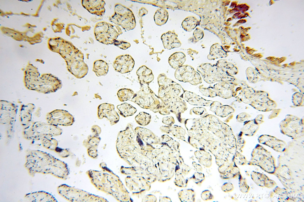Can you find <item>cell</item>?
Listing matches in <instances>:
<instances>
[{
  "mask_svg": "<svg viewBox=\"0 0 304 202\" xmlns=\"http://www.w3.org/2000/svg\"><path fill=\"white\" fill-rule=\"evenodd\" d=\"M247 78L251 83H254L258 81V76L256 73L253 69L248 70L246 72Z\"/></svg>",
  "mask_w": 304,
  "mask_h": 202,
  "instance_id": "18",
  "label": "cell"
},
{
  "mask_svg": "<svg viewBox=\"0 0 304 202\" xmlns=\"http://www.w3.org/2000/svg\"><path fill=\"white\" fill-rule=\"evenodd\" d=\"M134 62L132 57L128 55L117 57L113 64V66L117 71L123 74L129 72L132 69Z\"/></svg>",
  "mask_w": 304,
  "mask_h": 202,
  "instance_id": "10",
  "label": "cell"
},
{
  "mask_svg": "<svg viewBox=\"0 0 304 202\" xmlns=\"http://www.w3.org/2000/svg\"><path fill=\"white\" fill-rule=\"evenodd\" d=\"M197 30L194 31V37L196 39H200L202 37L203 33L200 30Z\"/></svg>",
  "mask_w": 304,
  "mask_h": 202,
  "instance_id": "19",
  "label": "cell"
},
{
  "mask_svg": "<svg viewBox=\"0 0 304 202\" xmlns=\"http://www.w3.org/2000/svg\"><path fill=\"white\" fill-rule=\"evenodd\" d=\"M23 132L26 139H37L60 135L62 130L58 126L47 122L36 121L27 126Z\"/></svg>",
  "mask_w": 304,
  "mask_h": 202,
  "instance_id": "2",
  "label": "cell"
},
{
  "mask_svg": "<svg viewBox=\"0 0 304 202\" xmlns=\"http://www.w3.org/2000/svg\"><path fill=\"white\" fill-rule=\"evenodd\" d=\"M177 72L179 73L180 78L178 79L180 81L189 82L194 85H198L202 82L200 74L191 66H181L178 68Z\"/></svg>",
  "mask_w": 304,
  "mask_h": 202,
  "instance_id": "7",
  "label": "cell"
},
{
  "mask_svg": "<svg viewBox=\"0 0 304 202\" xmlns=\"http://www.w3.org/2000/svg\"><path fill=\"white\" fill-rule=\"evenodd\" d=\"M197 70L201 74L205 82L208 83L230 82L234 79L233 76L223 71L217 66H213L210 64L200 66Z\"/></svg>",
  "mask_w": 304,
  "mask_h": 202,
  "instance_id": "3",
  "label": "cell"
},
{
  "mask_svg": "<svg viewBox=\"0 0 304 202\" xmlns=\"http://www.w3.org/2000/svg\"><path fill=\"white\" fill-rule=\"evenodd\" d=\"M197 23L198 21L195 18L193 17H189L183 21L181 26L185 31L190 32L196 27Z\"/></svg>",
  "mask_w": 304,
  "mask_h": 202,
  "instance_id": "16",
  "label": "cell"
},
{
  "mask_svg": "<svg viewBox=\"0 0 304 202\" xmlns=\"http://www.w3.org/2000/svg\"><path fill=\"white\" fill-rule=\"evenodd\" d=\"M115 14L113 18L115 23L121 26L124 29L129 31L136 26L135 17L132 11L128 8L121 4L116 6Z\"/></svg>",
  "mask_w": 304,
  "mask_h": 202,
  "instance_id": "4",
  "label": "cell"
},
{
  "mask_svg": "<svg viewBox=\"0 0 304 202\" xmlns=\"http://www.w3.org/2000/svg\"><path fill=\"white\" fill-rule=\"evenodd\" d=\"M169 14L167 10L164 8H160L156 10L154 16L155 24L158 26L165 24L167 22Z\"/></svg>",
  "mask_w": 304,
  "mask_h": 202,
  "instance_id": "15",
  "label": "cell"
},
{
  "mask_svg": "<svg viewBox=\"0 0 304 202\" xmlns=\"http://www.w3.org/2000/svg\"><path fill=\"white\" fill-rule=\"evenodd\" d=\"M161 39L165 49L170 50L179 47L181 45L177 34L172 31H169L163 34L161 36Z\"/></svg>",
  "mask_w": 304,
  "mask_h": 202,
  "instance_id": "11",
  "label": "cell"
},
{
  "mask_svg": "<svg viewBox=\"0 0 304 202\" xmlns=\"http://www.w3.org/2000/svg\"><path fill=\"white\" fill-rule=\"evenodd\" d=\"M18 106L9 101L1 100L0 102V123L7 125L13 124L16 121Z\"/></svg>",
  "mask_w": 304,
  "mask_h": 202,
  "instance_id": "6",
  "label": "cell"
},
{
  "mask_svg": "<svg viewBox=\"0 0 304 202\" xmlns=\"http://www.w3.org/2000/svg\"><path fill=\"white\" fill-rule=\"evenodd\" d=\"M35 108V105L32 103L22 106L20 113V121L22 125L27 126L29 125L31 120L32 114Z\"/></svg>",
  "mask_w": 304,
  "mask_h": 202,
  "instance_id": "12",
  "label": "cell"
},
{
  "mask_svg": "<svg viewBox=\"0 0 304 202\" xmlns=\"http://www.w3.org/2000/svg\"><path fill=\"white\" fill-rule=\"evenodd\" d=\"M109 68L106 62L102 60H98L94 63L93 71L97 77L104 76L107 74Z\"/></svg>",
  "mask_w": 304,
  "mask_h": 202,
  "instance_id": "14",
  "label": "cell"
},
{
  "mask_svg": "<svg viewBox=\"0 0 304 202\" xmlns=\"http://www.w3.org/2000/svg\"><path fill=\"white\" fill-rule=\"evenodd\" d=\"M107 23V28H103L99 24L96 27L95 34L97 40L100 42L103 38L101 42L105 44H111L112 42L119 35L114 27L111 25Z\"/></svg>",
  "mask_w": 304,
  "mask_h": 202,
  "instance_id": "8",
  "label": "cell"
},
{
  "mask_svg": "<svg viewBox=\"0 0 304 202\" xmlns=\"http://www.w3.org/2000/svg\"><path fill=\"white\" fill-rule=\"evenodd\" d=\"M113 104L103 103L100 105L98 108V115L99 119L105 117L110 122L111 125L116 123L118 121L119 117L114 110Z\"/></svg>",
  "mask_w": 304,
  "mask_h": 202,
  "instance_id": "9",
  "label": "cell"
},
{
  "mask_svg": "<svg viewBox=\"0 0 304 202\" xmlns=\"http://www.w3.org/2000/svg\"><path fill=\"white\" fill-rule=\"evenodd\" d=\"M42 143L45 147L52 150L55 149L58 145L57 141L50 137H47L42 139Z\"/></svg>",
  "mask_w": 304,
  "mask_h": 202,
  "instance_id": "17",
  "label": "cell"
},
{
  "mask_svg": "<svg viewBox=\"0 0 304 202\" xmlns=\"http://www.w3.org/2000/svg\"><path fill=\"white\" fill-rule=\"evenodd\" d=\"M186 61V56L182 52H176L172 55L168 59V62L173 68H179Z\"/></svg>",
  "mask_w": 304,
  "mask_h": 202,
  "instance_id": "13",
  "label": "cell"
},
{
  "mask_svg": "<svg viewBox=\"0 0 304 202\" xmlns=\"http://www.w3.org/2000/svg\"><path fill=\"white\" fill-rule=\"evenodd\" d=\"M46 119L48 123L54 125L70 126L74 122L73 116L66 110L56 109L47 113Z\"/></svg>",
  "mask_w": 304,
  "mask_h": 202,
  "instance_id": "5",
  "label": "cell"
},
{
  "mask_svg": "<svg viewBox=\"0 0 304 202\" xmlns=\"http://www.w3.org/2000/svg\"><path fill=\"white\" fill-rule=\"evenodd\" d=\"M24 82L28 89L44 94L55 93L62 87L61 81L57 77L50 73L40 75L37 68L31 64L24 71Z\"/></svg>",
  "mask_w": 304,
  "mask_h": 202,
  "instance_id": "1",
  "label": "cell"
}]
</instances>
